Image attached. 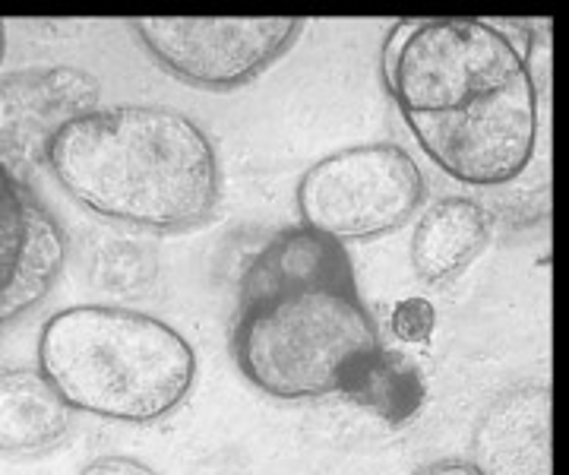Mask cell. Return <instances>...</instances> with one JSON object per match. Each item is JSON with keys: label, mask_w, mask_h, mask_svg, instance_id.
<instances>
[{"label": "cell", "mask_w": 569, "mask_h": 475, "mask_svg": "<svg viewBox=\"0 0 569 475\" xmlns=\"http://www.w3.org/2000/svg\"><path fill=\"white\" fill-rule=\"evenodd\" d=\"M383 80L411 137L449 178L497 187L529 168L538 92L526 55L500 26L415 20Z\"/></svg>", "instance_id": "cell-1"}, {"label": "cell", "mask_w": 569, "mask_h": 475, "mask_svg": "<svg viewBox=\"0 0 569 475\" xmlns=\"http://www.w3.org/2000/svg\"><path fill=\"white\" fill-rule=\"evenodd\" d=\"M383 352L348 250L310 228H284L247 267L231 355L276 399L348 393Z\"/></svg>", "instance_id": "cell-2"}, {"label": "cell", "mask_w": 569, "mask_h": 475, "mask_svg": "<svg viewBox=\"0 0 569 475\" xmlns=\"http://www.w3.org/2000/svg\"><path fill=\"white\" fill-rule=\"evenodd\" d=\"M471 466L481 475H550V390L522 384L490 403L475 437Z\"/></svg>", "instance_id": "cell-8"}, {"label": "cell", "mask_w": 569, "mask_h": 475, "mask_svg": "<svg viewBox=\"0 0 569 475\" xmlns=\"http://www.w3.org/2000/svg\"><path fill=\"white\" fill-rule=\"evenodd\" d=\"M96 99V80L73 67H36L0 80V162L3 156H44L67 121L99 108Z\"/></svg>", "instance_id": "cell-7"}, {"label": "cell", "mask_w": 569, "mask_h": 475, "mask_svg": "<svg viewBox=\"0 0 569 475\" xmlns=\"http://www.w3.org/2000/svg\"><path fill=\"white\" fill-rule=\"evenodd\" d=\"M0 58H3V22H0Z\"/></svg>", "instance_id": "cell-17"}, {"label": "cell", "mask_w": 569, "mask_h": 475, "mask_svg": "<svg viewBox=\"0 0 569 475\" xmlns=\"http://www.w3.org/2000/svg\"><path fill=\"white\" fill-rule=\"evenodd\" d=\"M32 194L17 181V175L0 162V291L13 279L29 228Z\"/></svg>", "instance_id": "cell-13"}, {"label": "cell", "mask_w": 569, "mask_h": 475, "mask_svg": "<svg viewBox=\"0 0 569 475\" xmlns=\"http://www.w3.org/2000/svg\"><path fill=\"white\" fill-rule=\"evenodd\" d=\"M80 475H159L152 466H146L140 459H130V456H102V459H92Z\"/></svg>", "instance_id": "cell-15"}, {"label": "cell", "mask_w": 569, "mask_h": 475, "mask_svg": "<svg viewBox=\"0 0 569 475\" xmlns=\"http://www.w3.org/2000/svg\"><path fill=\"white\" fill-rule=\"evenodd\" d=\"M39 374L67 409L152 425L187 399L197 355L181 333L152 314L73 305L41 327Z\"/></svg>", "instance_id": "cell-4"}, {"label": "cell", "mask_w": 569, "mask_h": 475, "mask_svg": "<svg viewBox=\"0 0 569 475\" xmlns=\"http://www.w3.org/2000/svg\"><path fill=\"white\" fill-rule=\"evenodd\" d=\"M490 212L466 197H447L425 209L411 235V267L425 283L452 279L488 248Z\"/></svg>", "instance_id": "cell-9"}, {"label": "cell", "mask_w": 569, "mask_h": 475, "mask_svg": "<svg viewBox=\"0 0 569 475\" xmlns=\"http://www.w3.org/2000/svg\"><path fill=\"white\" fill-rule=\"evenodd\" d=\"M415 475H481L471 463L466 459H443V463H433V466H425L421 473Z\"/></svg>", "instance_id": "cell-16"}, {"label": "cell", "mask_w": 569, "mask_h": 475, "mask_svg": "<svg viewBox=\"0 0 569 475\" xmlns=\"http://www.w3.org/2000/svg\"><path fill=\"white\" fill-rule=\"evenodd\" d=\"M425 197V175L396 144L348 146L307 168L301 226L332 241H370L402 228Z\"/></svg>", "instance_id": "cell-5"}, {"label": "cell", "mask_w": 569, "mask_h": 475, "mask_svg": "<svg viewBox=\"0 0 569 475\" xmlns=\"http://www.w3.org/2000/svg\"><path fill=\"white\" fill-rule=\"evenodd\" d=\"M44 162L77 204L121 226L181 231L219 204L216 146L174 108H92L51 137Z\"/></svg>", "instance_id": "cell-3"}, {"label": "cell", "mask_w": 569, "mask_h": 475, "mask_svg": "<svg viewBox=\"0 0 569 475\" xmlns=\"http://www.w3.org/2000/svg\"><path fill=\"white\" fill-rule=\"evenodd\" d=\"M348 396L399 425L408 415L418 413V406L425 399V387H421L418 368L408 365L402 355L380 352L361 372V377L355 380Z\"/></svg>", "instance_id": "cell-12"}, {"label": "cell", "mask_w": 569, "mask_h": 475, "mask_svg": "<svg viewBox=\"0 0 569 475\" xmlns=\"http://www.w3.org/2000/svg\"><path fill=\"white\" fill-rule=\"evenodd\" d=\"M130 32L171 77L228 92L279 61L305 20H130Z\"/></svg>", "instance_id": "cell-6"}, {"label": "cell", "mask_w": 569, "mask_h": 475, "mask_svg": "<svg viewBox=\"0 0 569 475\" xmlns=\"http://www.w3.org/2000/svg\"><path fill=\"white\" fill-rule=\"evenodd\" d=\"M63 254H67V241H63L61 226L32 197L20 264H17L13 279L7 283V289L0 291V324H13L51 291L63 269Z\"/></svg>", "instance_id": "cell-11"}, {"label": "cell", "mask_w": 569, "mask_h": 475, "mask_svg": "<svg viewBox=\"0 0 569 475\" xmlns=\"http://www.w3.org/2000/svg\"><path fill=\"white\" fill-rule=\"evenodd\" d=\"M433 324H437V310L425 298H402L389 317L396 339H402L408 346H427L433 336Z\"/></svg>", "instance_id": "cell-14"}, {"label": "cell", "mask_w": 569, "mask_h": 475, "mask_svg": "<svg viewBox=\"0 0 569 475\" xmlns=\"http://www.w3.org/2000/svg\"><path fill=\"white\" fill-rule=\"evenodd\" d=\"M67 403L39 372L0 374V454L41 456L70 434Z\"/></svg>", "instance_id": "cell-10"}]
</instances>
